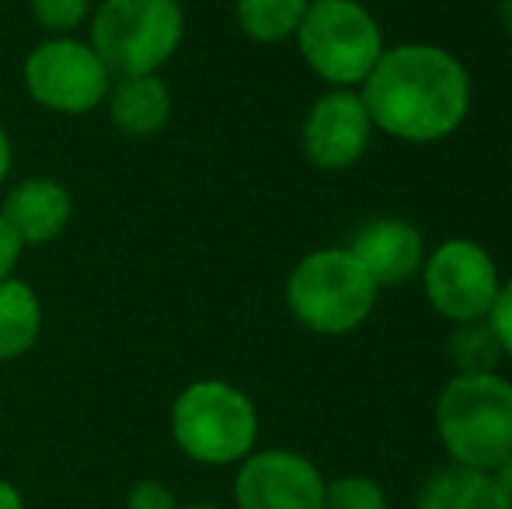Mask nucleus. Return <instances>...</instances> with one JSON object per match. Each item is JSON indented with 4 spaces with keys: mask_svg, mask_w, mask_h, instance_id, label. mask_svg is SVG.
<instances>
[{
    "mask_svg": "<svg viewBox=\"0 0 512 509\" xmlns=\"http://www.w3.org/2000/svg\"><path fill=\"white\" fill-rule=\"evenodd\" d=\"M359 95L373 129L405 143H436L464 126L471 112V74L443 46L408 42L384 49Z\"/></svg>",
    "mask_w": 512,
    "mask_h": 509,
    "instance_id": "f257e3e1",
    "label": "nucleus"
},
{
    "mask_svg": "<svg viewBox=\"0 0 512 509\" xmlns=\"http://www.w3.org/2000/svg\"><path fill=\"white\" fill-rule=\"evenodd\" d=\"M436 433L450 464L492 475L512 457V381L453 374L436 398Z\"/></svg>",
    "mask_w": 512,
    "mask_h": 509,
    "instance_id": "f03ea898",
    "label": "nucleus"
},
{
    "mask_svg": "<svg viewBox=\"0 0 512 509\" xmlns=\"http://www.w3.org/2000/svg\"><path fill=\"white\" fill-rule=\"evenodd\" d=\"M171 440L206 468L241 464L258 443L255 401L227 381L189 384L171 405Z\"/></svg>",
    "mask_w": 512,
    "mask_h": 509,
    "instance_id": "7ed1b4c3",
    "label": "nucleus"
},
{
    "mask_svg": "<svg viewBox=\"0 0 512 509\" xmlns=\"http://www.w3.org/2000/svg\"><path fill=\"white\" fill-rule=\"evenodd\" d=\"M377 283L349 248H321L293 265L286 307L314 335H349L377 307Z\"/></svg>",
    "mask_w": 512,
    "mask_h": 509,
    "instance_id": "20e7f679",
    "label": "nucleus"
},
{
    "mask_svg": "<svg viewBox=\"0 0 512 509\" xmlns=\"http://www.w3.org/2000/svg\"><path fill=\"white\" fill-rule=\"evenodd\" d=\"M307 67L331 88H363L384 56V28L359 0H310L297 28Z\"/></svg>",
    "mask_w": 512,
    "mask_h": 509,
    "instance_id": "39448f33",
    "label": "nucleus"
},
{
    "mask_svg": "<svg viewBox=\"0 0 512 509\" xmlns=\"http://www.w3.org/2000/svg\"><path fill=\"white\" fill-rule=\"evenodd\" d=\"M182 35L178 0H102L91 18V49L112 77L157 74L178 53Z\"/></svg>",
    "mask_w": 512,
    "mask_h": 509,
    "instance_id": "423d86ee",
    "label": "nucleus"
},
{
    "mask_svg": "<svg viewBox=\"0 0 512 509\" xmlns=\"http://www.w3.org/2000/svg\"><path fill=\"white\" fill-rule=\"evenodd\" d=\"M25 88L32 102L60 116H84V112L105 105L108 88L115 77L108 74L102 56L74 35H56L28 53L25 60Z\"/></svg>",
    "mask_w": 512,
    "mask_h": 509,
    "instance_id": "0eeeda50",
    "label": "nucleus"
},
{
    "mask_svg": "<svg viewBox=\"0 0 512 509\" xmlns=\"http://www.w3.org/2000/svg\"><path fill=\"white\" fill-rule=\"evenodd\" d=\"M422 286L432 311L460 325V321L488 318L502 290V279L495 258L478 241L450 238L432 255H425Z\"/></svg>",
    "mask_w": 512,
    "mask_h": 509,
    "instance_id": "6e6552de",
    "label": "nucleus"
},
{
    "mask_svg": "<svg viewBox=\"0 0 512 509\" xmlns=\"http://www.w3.org/2000/svg\"><path fill=\"white\" fill-rule=\"evenodd\" d=\"M324 475L297 450H251L234 475V509H321Z\"/></svg>",
    "mask_w": 512,
    "mask_h": 509,
    "instance_id": "1a4fd4ad",
    "label": "nucleus"
},
{
    "mask_svg": "<svg viewBox=\"0 0 512 509\" xmlns=\"http://www.w3.org/2000/svg\"><path fill=\"white\" fill-rule=\"evenodd\" d=\"M373 119L356 88H331L310 105L304 119V154L321 171H345L370 147Z\"/></svg>",
    "mask_w": 512,
    "mask_h": 509,
    "instance_id": "9d476101",
    "label": "nucleus"
},
{
    "mask_svg": "<svg viewBox=\"0 0 512 509\" xmlns=\"http://www.w3.org/2000/svg\"><path fill=\"white\" fill-rule=\"evenodd\" d=\"M349 252L366 269V276L377 283V290H384V286L408 283L411 276L422 272L425 241L418 234V227L408 224V220L380 217L370 220L366 227H359Z\"/></svg>",
    "mask_w": 512,
    "mask_h": 509,
    "instance_id": "9b49d317",
    "label": "nucleus"
},
{
    "mask_svg": "<svg viewBox=\"0 0 512 509\" xmlns=\"http://www.w3.org/2000/svg\"><path fill=\"white\" fill-rule=\"evenodd\" d=\"M0 217L21 241V248L46 245L67 231L70 217H74V203L56 178H25L4 196Z\"/></svg>",
    "mask_w": 512,
    "mask_h": 509,
    "instance_id": "f8f14e48",
    "label": "nucleus"
},
{
    "mask_svg": "<svg viewBox=\"0 0 512 509\" xmlns=\"http://www.w3.org/2000/svg\"><path fill=\"white\" fill-rule=\"evenodd\" d=\"M105 105L112 126L133 140H150L171 119V91L157 74L115 77Z\"/></svg>",
    "mask_w": 512,
    "mask_h": 509,
    "instance_id": "ddd939ff",
    "label": "nucleus"
},
{
    "mask_svg": "<svg viewBox=\"0 0 512 509\" xmlns=\"http://www.w3.org/2000/svg\"><path fill=\"white\" fill-rule=\"evenodd\" d=\"M42 332V307L39 297L21 279L0 283V363H11L25 356L39 342Z\"/></svg>",
    "mask_w": 512,
    "mask_h": 509,
    "instance_id": "4468645a",
    "label": "nucleus"
},
{
    "mask_svg": "<svg viewBox=\"0 0 512 509\" xmlns=\"http://www.w3.org/2000/svg\"><path fill=\"white\" fill-rule=\"evenodd\" d=\"M415 509H495L492 478L485 471L446 464L425 478Z\"/></svg>",
    "mask_w": 512,
    "mask_h": 509,
    "instance_id": "2eb2a0df",
    "label": "nucleus"
},
{
    "mask_svg": "<svg viewBox=\"0 0 512 509\" xmlns=\"http://www.w3.org/2000/svg\"><path fill=\"white\" fill-rule=\"evenodd\" d=\"M446 356L457 374H499V363L506 360L488 318L453 325L450 339H446Z\"/></svg>",
    "mask_w": 512,
    "mask_h": 509,
    "instance_id": "dca6fc26",
    "label": "nucleus"
},
{
    "mask_svg": "<svg viewBox=\"0 0 512 509\" xmlns=\"http://www.w3.org/2000/svg\"><path fill=\"white\" fill-rule=\"evenodd\" d=\"M310 0H237V25L255 42H283L297 35Z\"/></svg>",
    "mask_w": 512,
    "mask_h": 509,
    "instance_id": "f3484780",
    "label": "nucleus"
},
{
    "mask_svg": "<svg viewBox=\"0 0 512 509\" xmlns=\"http://www.w3.org/2000/svg\"><path fill=\"white\" fill-rule=\"evenodd\" d=\"M321 509H391L387 489L370 475H338L324 482Z\"/></svg>",
    "mask_w": 512,
    "mask_h": 509,
    "instance_id": "a211bd4d",
    "label": "nucleus"
},
{
    "mask_svg": "<svg viewBox=\"0 0 512 509\" xmlns=\"http://www.w3.org/2000/svg\"><path fill=\"white\" fill-rule=\"evenodd\" d=\"M28 11L39 21V28L56 35H74L91 11V0H28Z\"/></svg>",
    "mask_w": 512,
    "mask_h": 509,
    "instance_id": "6ab92c4d",
    "label": "nucleus"
},
{
    "mask_svg": "<svg viewBox=\"0 0 512 509\" xmlns=\"http://www.w3.org/2000/svg\"><path fill=\"white\" fill-rule=\"evenodd\" d=\"M126 509H178V499L164 482L143 478V482H136L133 489H129Z\"/></svg>",
    "mask_w": 512,
    "mask_h": 509,
    "instance_id": "aec40b11",
    "label": "nucleus"
},
{
    "mask_svg": "<svg viewBox=\"0 0 512 509\" xmlns=\"http://www.w3.org/2000/svg\"><path fill=\"white\" fill-rule=\"evenodd\" d=\"M488 325H492L495 335H499L502 353L512 360V279L509 283H502L499 297H495L492 311H488Z\"/></svg>",
    "mask_w": 512,
    "mask_h": 509,
    "instance_id": "412c9836",
    "label": "nucleus"
},
{
    "mask_svg": "<svg viewBox=\"0 0 512 509\" xmlns=\"http://www.w3.org/2000/svg\"><path fill=\"white\" fill-rule=\"evenodd\" d=\"M18 258H21V241L14 238V231L4 224V217H0V283H4V279H11Z\"/></svg>",
    "mask_w": 512,
    "mask_h": 509,
    "instance_id": "4be33fe9",
    "label": "nucleus"
},
{
    "mask_svg": "<svg viewBox=\"0 0 512 509\" xmlns=\"http://www.w3.org/2000/svg\"><path fill=\"white\" fill-rule=\"evenodd\" d=\"M488 478H492L495 509H512V457H509V461H502Z\"/></svg>",
    "mask_w": 512,
    "mask_h": 509,
    "instance_id": "5701e85b",
    "label": "nucleus"
},
{
    "mask_svg": "<svg viewBox=\"0 0 512 509\" xmlns=\"http://www.w3.org/2000/svg\"><path fill=\"white\" fill-rule=\"evenodd\" d=\"M0 509H28L25 496L18 492V485H11L7 478H0Z\"/></svg>",
    "mask_w": 512,
    "mask_h": 509,
    "instance_id": "b1692460",
    "label": "nucleus"
},
{
    "mask_svg": "<svg viewBox=\"0 0 512 509\" xmlns=\"http://www.w3.org/2000/svg\"><path fill=\"white\" fill-rule=\"evenodd\" d=\"M7 171H11V140H7L4 126H0V185H4Z\"/></svg>",
    "mask_w": 512,
    "mask_h": 509,
    "instance_id": "393cba45",
    "label": "nucleus"
},
{
    "mask_svg": "<svg viewBox=\"0 0 512 509\" xmlns=\"http://www.w3.org/2000/svg\"><path fill=\"white\" fill-rule=\"evenodd\" d=\"M499 21L506 25V32L512 35V0H502V4H499Z\"/></svg>",
    "mask_w": 512,
    "mask_h": 509,
    "instance_id": "a878e982",
    "label": "nucleus"
},
{
    "mask_svg": "<svg viewBox=\"0 0 512 509\" xmlns=\"http://www.w3.org/2000/svg\"><path fill=\"white\" fill-rule=\"evenodd\" d=\"M178 509H227V506H216V503H189V506H178Z\"/></svg>",
    "mask_w": 512,
    "mask_h": 509,
    "instance_id": "bb28decb",
    "label": "nucleus"
}]
</instances>
